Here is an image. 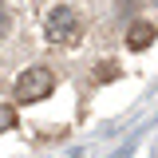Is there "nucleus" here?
<instances>
[{
    "instance_id": "2",
    "label": "nucleus",
    "mask_w": 158,
    "mask_h": 158,
    "mask_svg": "<svg viewBox=\"0 0 158 158\" xmlns=\"http://www.w3.org/2000/svg\"><path fill=\"white\" fill-rule=\"evenodd\" d=\"M52 87H56V75H52V67H28V71H20L16 79V103H40V99L52 95Z\"/></svg>"
},
{
    "instance_id": "3",
    "label": "nucleus",
    "mask_w": 158,
    "mask_h": 158,
    "mask_svg": "<svg viewBox=\"0 0 158 158\" xmlns=\"http://www.w3.org/2000/svg\"><path fill=\"white\" fill-rule=\"evenodd\" d=\"M154 24H135L131 32H127V44L135 48V52H142V48H150V40H154Z\"/></svg>"
},
{
    "instance_id": "4",
    "label": "nucleus",
    "mask_w": 158,
    "mask_h": 158,
    "mask_svg": "<svg viewBox=\"0 0 158 158\" xmlns=\"http://www.w3.org/2000/svg\"><path fill=\"white\" fill-rule=\"evenodd\" d=\"M16 127V111L12 107H0V131H12Z\"/></svg>"
},
{
    "instance_id": "1",
    "label": "nucleus",
    "mask_w": 158,
    "mask_h": 158,
    "mask_svg": "<svg viewBox=\"0 0 158 158\" xmlns=\"http://www.w3.org/2000/svg\"><path fill=\"white\" fill-rule=\"evenodd\" d=\"M79 32H83V20L71 4H59L48 12V24H44V36L52 40V44H75Z\"/></svg>"
},
{
    "instance_id": "5",
    "label": "nucleus",
    "mask_w": 158,
    "mask_h": 158,
    "mask_svg": "<svg viewBox=\"0 0 158 158\" xmlns=\"http://www.w3.org/2000/svg\"><path fill=\"white\" fill-rule=\"evenodd\" d=\"M4 28H8V16H4V12H0V32H4Z\"/></svg>"
}]
</instances>
